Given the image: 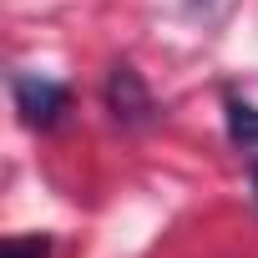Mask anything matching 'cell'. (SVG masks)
<instances>
[{
    "mask_svg": "<svg viewBox=\"0 0 258 258\" xmlns=\"http://www.w3.org/2000/svg\"><path fill=\"white\" fill-rule=\"evenodd\" d=\"M11 96H16V111L26 126H56L71 106V91L51 76H31V71H16L11 76Z\"/></svg>",
    "mask_w": 258,
    "mask_h": 258,
    "instance_id": "cell-1",
    "label": "cell"
},
{
    "mask_svg": "<svg viewBox=\"0 0 258 258\" xmlns=\"http://www.w3.org/2000/svg\"><path fill=\"white\" fill-rule=\"evenodd\" d=\"M106 106L126 126H137V121L152 116V91H147V81H142V71L132 61H116L111 66V76H106Z\"/></svg>",
    "mask_w": 258,
    "mask_h": 258,
    "instance_id": "cell-2",
    "label": "cell"
},
{
    "mask_svg": "<svg viewBox=\"0 0 258 258\" xmlns=\"http://www.w3.org/2000/svg\"><path fill=\"white\" fill-rule=\"evenodd\" d=\"M228 137L238 147H258V106L243 96H228Z\"/></svg>",
    "mask_w": 258,
    "mask_h": 258,
    "instance_id": "cell-3",
    "label": "cell"
},
{
    "mask_svg": "<svg viewBox=\"0 0 258 258\" xmlns=\"http://www.w3.org/2000/svg\"><path fill=\"white\" fill-rule=\"evenodd\" d=\"M0 258H51V238L46 233H21L0 243Z\"/></svg>",
    "mask_w": 258,
    "mask_h": 258,
    "instance_id": "cell-4",
    "label": "cell"
},
{
    "mask_svg": "<svg viewBox=\"0 0 258 258\" xmlns=\"http://www.w3.org/2000/svg\"><path fill=\"white\" fill-rule=\"evenodd\" d=\"M253 187H258V162H253Z\"/></svg>",
    "mask_w": 258,
    "mask_h": 258,
    "instance_id": "cell-5",
    "label": "cell"
}]
</instances>
